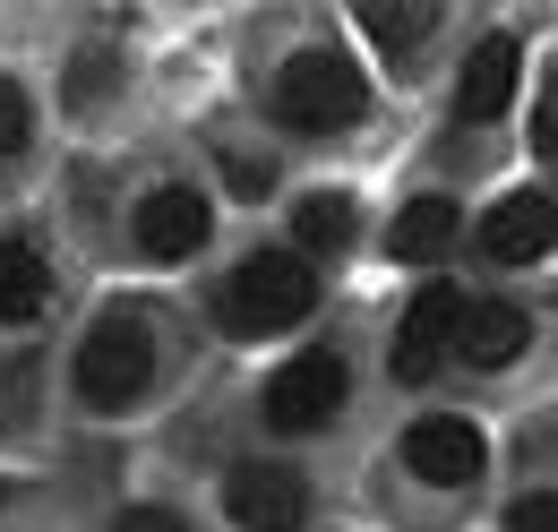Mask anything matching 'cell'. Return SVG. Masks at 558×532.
<instances>
[{"label": "cell", "instance_id": "obj_1", "mask_svg": "<svg viewBox=\"0 0 558 532\" xmlns=\"http://www.w3.org/2000/svg\"><path fill=\"white\" fill-rule=\"evenodd\" d=\"M310 301H318V275L301 258H241L232 275H223V292H215V318L232 335H283L310 318Z\"/></svg>", "mask_w": 558, "mask_h": 532}, {"label": "cell", "instance_id": "obj_2", "mask_svg": "<svg viewBox=\"0 0 558 532\" xmlns=\"http://www.w3.org/2000/svg\"><path fill=\"white\" fill-rule=\"evenodd\" d=\"M146 378H155V327L138 310H104L77 343V396L95 412H121V403L146 396Z\"/></svg>", "mask_w": 558, "mask_h": 532}, {"label": "cell", "instance_id": "obj_3", "mask_svg": "<svg viewBox=\"0 0 558 532\" xmlns=\"http://www.w3.org/2000/svg\"><path fill=\"white\" fill-rule=\"evenodd\" d=\"M361 104H369V86H361V69L336 61V52H292V61L276 69V121L283 130H352L361 121Z\"/></svg>", "mask_w": 558, "mask_h": 532}, {"label": "cell", "instance_id": "obj_4", "mask_svg": "<svg viewBox=\"0 0 558 532\" xmlns=\"http://www.w3.org/2000/svg\"><path fill=\"white\" fill-rule=\"evenodd\" d=\"M344 352H301V361H283L276 370V387H267V421L276 430H327L336 412H344Z\"/></svg>", "mask_w": 558, "mask_h": 532}, {"label": "cell", "instance_id": "obj_5", "mask_svg": "<svg viewBox=\"0 0 558 532\" xmlns=\"http://www.w3.org/2000/svg\"><path fill=\"white\" fill-rule=\"evenodd\" d=\"M223 516L241 532H301V516H310V481L292 464H232V481H223Z\"/></svg>", "mask_w": 558, "mask_h": 532}, {"label": "cell", "instance_id": "obj_6", "mask_svg": "<svg viewBox=\"0 0 558 532\" xmlns=\"http://www.w3.org/2000/svg\"><path fill=\"white\" fill-rule=\"evenodd\" d=\"M404 464L429 489H464V481H482V430L456 421V412H429V421L404 430Z\"/></svg>", "mask_w": 558, "mask_h": 532}, {"label": "cell", "instance_id": "obj_7", "mask_svg": "<svg viewBox=\"0 0 558 532\" xmlns=\"http://www.w3.org/2000/svg\"><path fill=\"white\" fill-rule=\"evenodd\" d=\"M456 318H464V292H447V283L413 292V310H404V327H396V378H404V387H421V378L456 352Z\"/></svg>", "mask_w": 558, "mask_h": 532}, {"label": "cell", "instance_id": "obj_8", "mask_svg": "<svg viewBox=\"0 0 558 532\" xmlns=\"http://www.w3.org/2000/svg\"><path fill=\"white\" fill-rule=\"evenodd\" d=\"M482 250L498 266L550 258V250H558V198H550V190H515V198H498V206H489V223H482Z\"/></svg>", "mask_w": 558, "mask_h": 532}, {"label": "cell", "instance_id": "obj_9", "mask_svg": "<svg viewBox=\"0 0 558 532\" xmlns=\"http://www.w3.org/2000/svg\"><path fill=\"white\" fill-rule=\"evenodd\" d=\"M207 241V198L198 190H155L138 198V250L146 258H190Z\"/></svg>", "mask_w": 558, "mask_h": 532}, {"label": "cell", "instance_id": "obj_10", "mask_svg": "<svg viewBox=\"0 0 558 532\" xmlns=\"http://www.w3.org/2000/svg\"><path fill=\"white\" fill-rule=\"evenodd\" d=\"M456 352H464L473 370H507V361L524 352V310H507V301H464Z\"/></svg>", "mask_w": 558, "mask_h": 532}, {"label": "cell", "instance_id": "obj_11", "mask_svg": "<svg viewBox=\"0 0 558 532\" xmlns=\"http://www.w3.org/2000/svg\"><path fill=\"white\" fill-rule=\"evenodd\" d=\"M515 44H507V35H489L482 52H473V69H464V86H456V112H464V121H498V112H507V104H515Z\"/></svg>", "mask_w": 558, "mask_h": 532}, {"label": "cell", "instance_id": "obj_12", "mask_svg": "<svg viewBox=\"0 0 558 532\" xmlns=\"http://www.w3.org/2000/svg\"><path fill=\"white\" fill-rule=\"evenodd\" d=\"M44 301H52V266L26 241H0V327H26Z\"/></svg>", "mask_w": 558, "mask_h": 532}, {"label": "cell", "instance_id": "obj_13", "mask_svg": "<svg viewBox=\"0 0 558 532\" xmlns=\"http://www.w3.org/2000/svg\"><path fill=\"white\" fill-rule=\"evenodd\" d=\"M447 250H456V206H447V198H413L404 215H396V258L438 266Z\"/></svg>", "mask_w": 558, "mask_h": 532}, {"label": "cell", "instance_id": "obj_14", "mask_svg": "<svg viewBox=\"0 0 558 532\" xmlns=\"http://www.w3.org/2000/svg\"><path fill=\"white\" fill-rule=\"evenodd\" d=\"M292 232H301V250H344V241H352V198H344V190L301 198V206H292Z\"/></svg>", "mask_w": 558, "mask_h": 532}, {"label": "cell", "instance_id": "obj_15", "mask_svg": "<svg viewBox=\"0 0 558 532\" xmlns=\"http://www.w3.org/2000/svg\"><path fill=\"white\" fill-rule=\"evenodd\" d=\"M429 17H438V9H361V26H369L387 52H413L421 35H429Z\"/></svg>", "mask_w": 558, "mask_h": 532}, {"label": "cell", "instance_id": "obj_16", "mask_svg": "<svg viewBox=\"0 0 558 532\" xmlns=\"http://www.w3.org/2000/svg\"><path fill=\"white\" fill-rule=\"evenodd\" d=\"M26 412H35V370L0 361V430H26Z\"/></svg>", "mask_w": 558, "mask_h": 532}, {"label": "cell", "instance_id": "obj_17", "mask_svg": "<svg viewBox=\"0 0 558 532\" xmlns=\"http://www.w3.org/2000/svg\"><path fill=\"white\" fill-rule=\"evenodd\" d=\"M26 130H35V112H26V95L0 77V155H17V146H26Z\"/></svg>", "mask_w": 558, "mask_h": 532}, {"label": "cell", "instance_id": "obj_18", "mask_svg": "<svg viewBox=\"0 0 558 532\" xmlns=\"http://www.w3.org/2000/svg\"><path fill=\"white\" fill-rule=\"evenodd\" d=\"M223 181H232L241 198H267V190H276V164H250V155H223Z\"/></svg>", "mask_w": 558, "mask_h": 532}, {"label": "cell", "instance_id": "obj_19", "mask_svg": "<svg viewBox=\"0 0 558 532\" xmlns=\"http://www.w3.org/2000/svg\"><path fill=\"white\" fill-rule=\"evenodd\" d=\"M507 524H515V532H558V489H533V498H524Z\"/></svg>", "mask_w": 558, "mask_h": 532}, {"label": "cell", "instance_id": "obj_20", "mask_svg": "<svg viewBox=\"0 0 558 532\" xmlns=\"http://www.w3.org/2000/svg\"><path fill=\"white\" fill-rule=\"evenodd\" d=\"M112 532H181V516H172V507H130Z\"/></svg>", "mask_w": 558, "mask_h": 532}, {"label": "cell", "instance_id": "obj_21", "mask_svg": "<svg viewBox=\"0 0 558 532\" xmlns=\"http://www.w3.org/2000/svg\"><path fill=\"white\" fill-rule=\"evenodd\" d=\"M533 146H542V155H558V86L542 95V112H533Z\"/></svg>", "mask_w": 558, "mask_h": 532}]
</instances>
